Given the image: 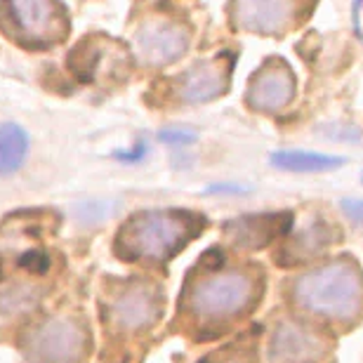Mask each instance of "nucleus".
Returning a JSON list of instances; mask_svg holds the SVG:
<instances>
[{
    "label": "nucleus",
    "instance_id": "obj_1",
    "mask_svg": "<svg viewBox=\"0 0 363 363\" xmlns=\"http://www.w3.org/2000/svg\"><path fill=\"white\" fill-rule=\"evenodd\" d=\"M267 272L253 260H231L224 248H210L179 292V316L198 342H210L241 328L262 307Z\"/></svg>",
    "mask_w": 363,
    "mask_h": 363
},
{
    "label": "nucleus",
    "instance_id": "obj_2",
    "mask_svg": "<svg viewBox=\"0 0 363 363\" xmlns=\"http://www.w3.org/2000/svg\"><path fill=\"white\" fill-rule=\"evenodd\" d=\"M281 307L347 335L363 324V267L354 255H335L297 269L278 285Z\"/></svg>",
    "mask_w": 363,
    "mask_h": 363
},
{
    "label": "nucleus",
    "instance_id": "obj_3",
    "mask_svg": "<svg viewBox=\"0 0 363 363\" xmlns=\"http://www.w3.org/2000/svg\"><path fill=\"white\" fill-rule=\"evenodd\" d=\"M206 227V218L189 210H144L132 215L116 236L121 260L158 267L184 250Z\"/></svg>",
    "mask_w": 363,
    "mask_h": 363
},
{
    "label": "nucleus",
    "instance_id": "obj_4",
    "mask_svg": "<svg viewBox=\"0 0 363 363\" xmlns=\"http://www.w3.org/2000/svg\"><path fill=\"white\" fill-rule=\"evenodd\" d=\"M337 335L281 307L265 330V363H337Z\"/></svg>",
    "mask_w": 363,
    "mask_h": 363
},
{
    "label": "nucleus",
    "instance_id": "obj_5",
    "mask_svg": "<svg viewBox=\"0 0 363 363\" xmlns=\"http://www.w3.org/2000/svg\"><path fill=\"white\" fill-rule=\"evenodd\" d=\"M166 314V290L154 281L132 278L111 295L107 304V321L114 333L121 335H139L161 324Z\"/></svg>",
    "mask_w": 363,
    "mask_h": 363
},
{
    "label": "nucleus",
    "instance_id": "obj_6",
    "mask_svg": "<svg viewBox=\"0 0 363 363\" xmlns=\"http://www.w3.org/2000/svg\"><path fill=\"white\" fill-rule=\"evenodd\" d=\"M342 241V231L326 218L309 220L307 224L288 231L274 248V265L278 269H304L326 260V253Z\"/></svg>",
    "mask_w": 363,
    "mask_h": 363
},
{
    "label": "nucleus",
    "instance_id": "obj_7",
    "mask_svg": "<svg viewBox=\"0 0 363 363\" xmlns=\"http://www.w3.org/2000/svg\"><path fill=\"white\" fill-rule=\"evenodd\" d=\"M0 12L28 45L57 43L67 28L60 0H0Z\"/></svg>",
    "mask_w": 363,
    "mask_h": 363
},
{
    "label": "nucleus",
    "instance_id": "obj_8",
    "mask_svg": "<svg viewBox=\"0 0 363 363\" xmlns=\"http://www.w3.org/2000/svg\"><path fill=\"white\" fill-rule=\"evenodd\" d=\"M78 319H50L31 335V359L36 363H80L90 349V335Z\"/></svg>",
    "mask_w": 363,
    "mask_h": 363
},
{
    "label": "nucleus",
    "instance_id": "obj_9",
    "mask_svg": "<svg viewBox=\"0 0 363 363\" xmlns=\"http://www.w3.org/2000/svg\"><path fill=\"white\" fill-rule=\"evenodd\" d=\"M189 48V33L170 19H149L134 33V52L146 67L177 62Z\"/></svg>",
    "mask_w": 363,
    "mask_h": 363
},
{
    "label": "nucleus",
    "instance_id": "obj_10",
    "mask_svg": "<svg viewBox=\"0 0 363 363\" xmlns=\"http://www.w3.org/2000/svg\"><path fill=\"white\" fill-rule=\"evenodd\" d=\"M290 213H269V215H243L224 224V236L236 250L255 253L272 243H278L292 229Z\"/></svg>",
    "mask_w": 363,
    "mask_h": 363
},
{
    "label": "nucleus",
    "instance_id": "obj_11",
    "mask_svg": "<svg viewBox=\"0 0 363 363\" xmlns=\"http://www.w3.org/2000/svg\"><path fill=\"white\" fill-rule=\"evenodd\" d=\"M248 104L262 114H278L295 99V76L283 62H269L248 85Z\"/></svg>",
    "mask_w": 363,
    "mask_h": 363
},
{
    "label": "nucleus",
    "instance_id": "obj_12",
    "mask_svg": "<svg viewBox=\"0 0 363 363\" xmlns=\"http://www.w3.org/2000/svg\"><path fill=\"white\" fill-rule=\"evenodd\" d=\"M229 85V62L224 57H213L194 64L175 83V95L184 104H206L227 92Z\"/></svg>",
    "mask_w": 363,
    "mask_h": 363
},
{
    "label": "nucleus",
    "instance_id": "obj_13",
    "mask_svg": "<svg viewBox=\"0 0 363 363\" xmlns=\"http://www.w3.org/2000/svg\"><path fill=\"white\" fill-rule=\"evenodd\" d=\"M233 24L248 33H281L295 19V0H233Z\"/></svg>",
    "mask_w": 363,
    "mask_h": 363
},
{
    "label": "nucleus",
    "instance_id": "obj_14",
    "mask_svg": "<svg viewBox=\"0 0 363 363\" xmlns=\"http://www.w3.org/2000/svg\"><path fill=\"white\" fill-rule=\"evenodd\" d=\"M272 166L285 172H330V170H339L347 163L344 156H330V154H319V151H302V149H288V151H276L272 154Z\"/></svg>",
    "mask_w": 363,
    "mask_h": 363
},
{
    "label": "nucleus",
    "instance_id": "obj_15",
    "mask_svg": "<svg viewBox=\"0 0 363 363\" xmlns=\"http://www.w3.org/2000/svg\"><path fill=\"white\" fill-rule=\"evenodd\" d=\"M31 149L28 134L17 123H0V177H12L19 172Z\"/></svg>",
    "mask_w": 363,
    "mask_h": 363
},
{
    "label": "nucleus",
    "instance_id": "obj_16",
    "mask_svg": "<svg viewBox=\"0 0 363 363\" xmlns=\"http://www.w3.org/2000/svg\"><path fill=\"white\" fill-rule=\"evenodd\" d=\"M196 363H262L260 359V335H250V339H245V342H233L229 344L222 354L213 356H203L201 361Z\"/></svg>",
    "mask_w": 363,
    "mask_h": 363
},
{
    "label": "nucleus",
    "instance_id": "obj_17",
    "mask_svg": "<svg viewBox=\"0 0 363 363\" xmlns=\"http://www.w3.org/2000/svg\"><path fill=\"white\" fill-rule=\"evenodd\" d=\"M71 215L78 224L95 227L111 215V203L109 201H80L71 206Z\"/></svg>",
    "mask_w": 363,
    "mask_h": 363
},
{
    "label": "nucleus",
    "instance_id": "obj_18",
    "mask_svg": "<svg viewBox=\"0 0 363 363\" xmlns=\"http://www.w3.org/2000/svg\"><path fill=\"white\" fill-rule=\"evenodd\" d=\"M158 139H161L163 144L179 149V146H191V144H196L198 134H196L194 130H186V127H166V130L158 132Z\"/></svg>",
    "mask_w": 363,
    "mask_h": 363
},
{
    "label": "nucleus",
    "instance_id": "obj_19",
    "mask_svg": "<svg viewBox=\"0 0 363 363\" xmlns=\"http://www.w3.org/2000/svg\"><path fill=\"white\" fill-rule=\"evenodd\" d=\"M339 210L354 227L363 229V198H342L339 201Z\"/></svg>",
    "mask_w": 363,
    "mask_h": 363
},
{
    "label": "nucleus",
    "instance_id": "obj_20",
    "mask_svg": "<svg viewBox=\"0 0 363 363\" xmlns=\"http://www.w3.org/2000/svg\"><path fill=\"white\" fill-rule=\"evenodd\" d=\"M146 151H149L146 142H137L130 151H116L114 158H118L121 163H139V161H144Z\"/></svg>",
    "mask_w": 363,
    "mask_h": 363
},
{
    "label": "nucleus",
    "instance_id": "obj_21",
    "mask_svg": "<svg viewBox=\"0 0 363 363\" xmlns=\"http://www.w3.org/2000/svg\"><path fill=\"white\" fill-rule=\"evenodd\" d=\"M248 186L238 184V182H220V184H210L206 189V194H245Z\"/></svg>",
    "mask_w": 363,
    "mask_h": 363
},
{
    "label": "nucleus",
    "instance_id": "obj_22",
    "mask_svg": "<svg viewBox=\"0 0 363 363\" xmlns=\"http://www.w3.org/2000/svg\"><path fill=\"white\" fill-rule=\"evenodd\" d=\"M361 12H363V0H354V8H351V21H354L356 36H361Z\"/></svg>",
    "mask_w": 363,
    "mask_h": 363
},
{
    "label": "nucleus",
    "instance_id": "obj_23",
    "mask_svg": "<svg viewBox=\"0 0 363 363\" xmlns=\"http://www.w3.org/2000/svg\"><path fill=\"white\" fill-rule=\"evenodd\" d=\"M361 179H363V175H361Z\"/></svg>",
    "mask_w": 363,
    "mask_h": 363
}]
</instances>
